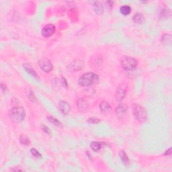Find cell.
Segmentation results:
<instances>
[{
    "instance_id": "cell-1",
    "label": "cell",
    "mask_w": 172,
    "mask_h": 172,
    "mask_svg": "<svg viewBox=\"0 0 172 172\" xmlns=\"http://www.w3.org/2000/svg\"><path fill=\"white\" fill-rule=\"evenodd\" d=\"M26 116V110L23 107L16 106L13 107L9 112V118L12 122L20 123Z\"/></svg>"
},
{
    "instance_id": "cell-2",
    "label": "cell",
    "mask_w": 172,
    "mask_h": 172,
    "mask_svg": "<svg viewBox=\"0 0 172 172\" xmlns=\"http://www.w3.org/2000/svg\"><path fill=\"white\" fill-rule=\"evenodd\" d=\"M99 80V76L98 74L93 72H88L84 73L78 79V83L79 85L86 87L96 83Z\"/></svg>"
},
{
    "instance_id": "cell-3",
    "label": "cell",
    "mask_w": 172,
    "mask_h": 172,
    "mask_svg": "<svg viewBox=\"0 0 172 172\" xmlns=\"http://www.w3.org/2000/svg\"><path fill=\"white\" fill-rule=\"evenodd\" d=\"M133 116L139 122H145L147 119V113L145 108L139 104H134L132 106Z\"/></svg>"
},
{
    "instance_id": "cell-4",
    "label": "cell",
    "mask_w": 172,
    "mask_h": 172,
    "mask_svg": "<svg viewBox=\"0 0 172 172\" xmlns=\"http://www.w3.org/2000/svg\"><path fill=\"white\" fill-rule=\"evenodd\" d=\"M138 62L136 59L129 57V56H124L120 59V65L126 71H133L137 67Z\"/></svg>"
},
{
    "instance_id": "cell-5",
    "label": "cell",
    "mask_w": 172,
    "mask_h": 172,
    "mask_svg": "<svg viewBox=\"0 0 172 172\" xmlns=\"http://www.w3.org/2000/svg\"><path fill=\"white\" fill-rule=\"evenodd\" d=\"M39 67L45 73H49L53 70V65L49 59L47 58H41L39 61Z\"/></svg>"
},
{
    "instance_id": "cell-6",
    "label": "cell",
    "mask_w": 172,
    "mask_h": 172,
    "mask_svg": "<svg viewBox=\"0 0 172 172\" xmlns=\"http://www.w3.org/2000/svg\"><path fill=\"white\" fill-rule=\"evenodd\" d=\"M55 32V27L53 24H48L43 28L42 34L44 37H50Z\"/></svg>"
},
{
    "instance_id": "cell-7",
    "label": "cell",
    "mask_w": 172,
    "mask_h": 172,
    "mask_svg": "<svg viewBox=\"0 0 172 172\" xmlns=\"http://www.w3.org/2000/svg\"><path fill=\"white\" fill-rule=\"evenodd\" d=\"M127 110H128V107H127L126 104H124V103H120V104H119L117 106L116 108V114L118 118L122 117L126 113Z\"/></svg>"
},
{
    "instance_id": "cell-8",
    "label": "cell",
    "mask_w": 172,
    "mask_h": 172,
    "mask_svg": "<svg viewBox=\"0 0 172 172\" xmlns=\"http://www.w3.org/2000/svg\"><path fill=\"white\" fill-rule=\"evenodd\" d=\"M59 107L61 112L63 114H68L71 110V106L68 102L65 101H60L59 103Z\"/></svg>"
},
{
    "instance_id": "cell-9",
    "label": "cell",
    "mask_w": 172,
    "mask_h": 172,
    "mask_svg": "<svg viewBox=\"0 0 172 172\" xmlns=\"http://www.w3.org/2000/svg\"><path fill=\"white\" fill-rule=\"evenodd\" d=\"M93 10L97 15H102L104 14V9L102 3L100 1H94L93 3Z\"/></svg>"
},
{
    "instance_id": "cell-10",
    "label": "cell",
    "mask_w": 172,
    "mask_h": 172,
    "mask_svg": "<svg viewBox=\"0 0 172 172\" xmlns=\"http://www.w3.org/2000/svg\"><path fill=\"white\" fill-rule=\"evenodd\" d=\"M126 96V89L122 87H120L116 91L115 98L118 102H121Z\"/></svg>"
},
{
    "instance_id": "cell-11",
    "label": "cell",
    "mask_w": 172,
    "mask_h": 172,
    "mask_svg": "<svg viewBox=\"0 0 172 172\" xmlns=\"http://www.w3.org/2000/svg\"><path fill=\"white\" fill-rule=\"evenodd\" d=\"M77 106L79 111L83 112L85 111V110L88 108L89 105L88 103L87 102V101L85 100H84L83 98H80L77 100Z\"/></svg>"
},
{
    "instance_id": "cell-12",
    "label": "cell",
    "mask_w": 172,
    "mask_h": 172,
    "mask_svg": "<svg viewBox=\"0 0 172 172\" xmlns=\"http://www.w3.org/2000/svg\"><path fill=\"white\" fill-rule=\"evenodd\" d=\"M24 68L25 69V70L26 71V72L28 73L31 76L34 77L36 78V79H39L38 75L36 73V72L34 70V69L30 66V65L28 64H24Z\"/></svg>"
},
{
    "instance_id": "cell-13",
    "label": "cell",
    "mask_w": 172,
    "mask_h": 172,
    "mask_svg": "<svg viewBox=\"0 0 172 172\" xmlns=\"http://www.w3.org/2000/svg\"><path fill=\"white\" fill-rule=\"evenodd\" d=\"M133 21L136 24H141L145 22V17H144L143 14L141 13H136L134 15L133 18H132Z\"/></svg>"
},
{
    "instance_id": "cell-14",
    "label": "cell",
    "mask_w": 172,
    "mask_h": 172,
    "mask_svg": "<svg viewBox=\"0 0 172 172\" xmlns=\"http://www.w3.org/2000/svg\"><path fill=\"white\" fill-rule=\"evenodd\" d=\"M119 155H120V157L123 163H124L125 165H128V163H129V159L128 157V155H127L126 153H125L124 151L121 150L119 153Z\"/></svg>"
},
{
    "instance_id": "cell-15",
    "label": "cell",
    "mask_w": 172,
    "mask_h": 172,
    "mask_svg": "<svg viewBox=\"0 0 172 172\" xmlns=\"http://www.w3.org/2000/svg\"><path fill=\"white\" fill-rule=\"evenodd\" d=\"M100 108L101 111L105 112L109 111V110L111 109V106H110L109 103L104 101V102H102L100 103Z\"/></svg>"
},
{
    "instance_id": "cell-16",
    "label": "cell",
    "mask_w": 172,
    "mask_h": 172,
    "mask_svg": "<svg viewBox=\"0 0 172 172\" xmlns=\"http://www.w3.org/2000/svg\"><path fill=\"white\" fill-rule=\"evenodd\" d=\"M120 12L124 16H127V15L130 14V12H131V7L127 5H123L120 9Z\"/></svg>"
},
{
    "instance_id": "cell-17",
    "label": "cell",
    "mask_w": 172,
    "mask_h": 172,
    "mask_svg": "<svg viewBox=\"0 0 172 172\" xmlns=\"http://www.w3.org/2000/svg\"><path fill=\"white\" fill-rule=\"evenodd\" d=\"M102 143H100V142H96V141H93L92 143H91V148L92 149V150L93 151H95V152H96V151H100L101 149H102Z\"/></svg>"
},
{
    "instance_id": "cell-18",
    "label": "cell",
    "mask_w": 172,
    "mask_h": 172,
    "mask_svg": "<svg viewBox=\"0 0 172 172\" xmlns=\"http://www.w3.org/2000/svg\"><path fill=\"white\" fill-rule=\"evenodd\" d=\"M48 120L49 121L50 123H52V124L55 125V126L61 127V128H63V124L60 122L59 120H58L57 118H54L53 116H48L47 117Z\"/></svg>"
},
{
    "instance_id": "cell-19",
    "label": "cell",
    "mask_w": 172,
    "mask_h": 172,
    "mask_svg": "<svg viewBox=\"0 0 172 172\" xmlns=\"http://www.w3.org/2000/svg\"><path fill=\"white\" fill-rule=\"evenodd\" d=\"M20 143L25 146H28L30 144V140L29 138L27 136H26L25 134H22V135L20 136Z\"/></svg>"
},
{
    "instance_id": "cell-20",
    "label": "cell",
    "mask_w": 172,
    "mask_h": 172,
    "mask_svg": "<svg viewBox=\"0 0 172 172\" xmlns=\"http://www.w3.org/2000/svg\"><path fill=\"white\" fill-rule=\"evenodd\" d=\"M26 95H27L28 98L31 101H32V102H34V101L36 100V98H35L34 94L33 91H32L31 89H27Z\"/></svg>"
},
{
    "instance_id": "cell-21",
    "label": "cell",
    "mask_w": 172,
    "mask_h": 172,
    "mask_svg": "<svg viewBox=\"0 0 172 172\" xmlns=\"http://www.w3.org/2000/svg\"><path fill=\"white\" fill-rule=\"evenodd\" d=\"M30 153H31V154L32 155L36 158H40L41 156H42V155H41L40 153H39L38 151L34 148H32V149H30Z\"/></svg>"
},
{
    "instance_id": "cell-22",
    "label": "cell",
    "mask_w": 172,
    "mask_h": 172,
    "mask_svg": "<svg viewBox=\"0 0 172 172\" xmlns=\"http://www.w3.org/2000/svg\"><path fill=\"white\" fill-rule=\"evenodd\" d=\"M100 122V120L96 117H91L87 120V122L90 124H98Z\"/></svg>"
},
{
    "instance_id": "cell-23",
    "label": "cell",
    "mask_w": 172,
    "mask_h": 172,
    "mask_svg": "<svg viewBox=\"0 0 172 172\" xmlns=\"http://www.w3.org/2000/svg\"><path fill=\"white\" fill-rule=\"evenodd\" d=\"M170 39H171V35L170 34H163L162 36L161 40L163 42H167L168 41L170 40Z\"/></svg>"
},
{
    "instance_id": "cell-24",
    "label": "cell",
    "mask_w": 172,
    "mask_h": 172,
    "mask_svg": "<svg viewBox=\"0 0 172 172\" xmlns=\"http://www.w3.org/2000/svg\"><path fill=\"white\" fill-rule=\"evenodd\" d=\"M40 127H41V128H42V130H43V131L45 132L46 133H47V134H50V132L49 128H48V127L46 126V125H44V124H41Z\"/></svg>"
},
{
    "instance_id": "cell-25",
    "label": "cell",
    "mask_w": 172,
    "mask_h": 172,
    "mask_svg": "<svg viewBox=\"0 0 172 172\" xmlns=\"http://www.w3.org/2000/svg\"><path fill=\"white\" fill-rule=\"evenodd\" d=\"M61 83H62L63 86L67 87V86H68V84H67V82L66 81V79H65L64 77L61 78Z\"/></svg>"
},
{
    "instance_id": "cell-26",
    "label": "cell",
    "mask_w": 172,
    "mask_h": 172,
    "mask_svg": "<svg viewBox=\"0 0 172 172\" xmlns=\"http://www.w3.org/2000/svg\"><path fill=\"white\" fill-rule=\"evenodd\" d=\"M171 148H169V149H168L167 151H165V153H164V155H165L169 156L170 155H171Z\"/></svg>"
}]
</instances>
